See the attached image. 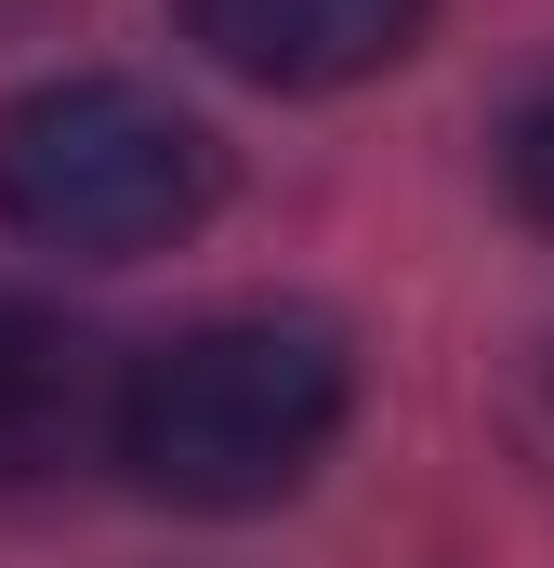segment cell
I'll use <instances>...</instances> for the list:
<instances>
[{"label":"cell","mask_w":554,"mask_h":568,"mask_svg":"<svg viewBox=\"0 0 554 568\" xmlns=\"http://www.w3.org/2000/svg\"><path fill=\"white\" fill-rule=\"evenodd\" d=\"M357 410V357L330 317H277V304H238V317H198L172 344H145L120 371V410H106V449L145 503H185V516H252L277 489L317 476V449Z\"/></svg>","instance_id":"cell-1"},{"label":"cell","mask_w":554,"mask_h":568,"mask_svg":"<svg viewBox=\"0 0 554 568\" xmlns=\"http://www.w3.org/2000/svg\"><path fill=\"white\" fill-rule=\"evenodd\" d=\"M225 145L145 80H40L0 106V225L66 265H133L212 225Z\"/></svg>","instance_id":"cell-2"},{"label":"cell","mask_w":554,"mask_h":568,"mask_svg":"<svg viewBox=\"0 0 554 568\" xmlns=\"http://www.w3.org/2000/svg\"><path fill=\"white\" fill-rule=\"evenodd\" d=\"M172 13L212 67H238L265 93H343L410 53L435 0H172Z\"/></svg>","instance_id":"cell-3"},{"label":"cell","mask_w":554,"mask_h":568,"mask_svg":"<svg viewBox=\"0 0 554 568\" xmlns=\"http://www.w3.org/2000/svg\"><path fill=\"white\" fill-rule=\"evenodd\" d=\"M106 410L120 384H93V344L53 304L0 291V476H53L80 436H106Z\"/></svg>","instance_id":"cell-4"},{"label":"cell","mask_w":554,"mask_h":568,"mask_svg":"<svg viewBox=\"0 0 554 568\" xmlns=\"http://www.w3.org/2000/svg\"><path fill=\"white\" fill-rule=\"evenodd\" d=\"M502 185H515V212H529V225H554V80L502 120Z\"/></svg>","instance_id":"cell-5"}]
</instances>
